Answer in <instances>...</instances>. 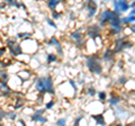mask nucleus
Returning <instances> with one entry per match:
<instances>
[{
    "label": "nucleus",
    "instance_id": "nucleus-30",
    "mask_svg": "<svg viewBox=\"0 0 135 126\" xmlns=\"http://www.w3.org/2000/svg\"><path fill=\"white\" fill-rule=\"evenodd\" d=\"M6 52V47H0V56H2Z\"/></svg>",
    "mask_w": 135,
    "mask_h": 126
},
{
    "label": "nucleus",
    "instance_id": "nucleus-39",
    "mask_svg": "<svg viewBox=\"0 0 135 126\" xmlns=\"http://www.w3.org/2000/svg\"><path fill=\"white\" fill-rule=\"evenodd\" d=\"M126 126H132V125H126Z\"/></svg>",
    "mask_w": 135,
    "mask_h": 126
},
{
    "label": "nucleus",
    "instance_id": "nucleus-16",
    "mask_svg": "<svg viewBox=\"0 0 135 126\" xmlns=\"http://www.w3.org/2000/svg\"><path fill=\"white\" fill-rule=\"evenodd\" d=\"M17 37H18L19 40H25V38L32 37V34L30 33H19V34H17Z\"/></svg>",
    "mask_w": 135,
    "mask_h": 126
},
{
    "label": "nucleus",
    "instance_id": "nucleus-12",
    "mask_svg": "<svg viewBox=\"0 0 135 126\" xmlns=\"http://www.w3.org/2000/svg\"><path fill=\"white\" fill-rule=\"evenodd\" d=\"M121 97L119 96H117L116 93H112V98H110V100H109V104L110 105H113V106H115V105H117V104H119L121 103Z\"/></svg>",
    "mask_w": 135,
    "mask_h": 126
},
{
    "label": "nucleus",
    "instance_id": "nucleus-6",
    "mask_svg": "<svg viewBox=\"0 0 135 126\" xmlns=\"http://www.w3.org/2000/svg\"><path fill=\"white\" fill-rule=\"evenodd\" d=\"M86 8L88 9V16L89 17H94L97 11V5L95 1H88L86 4Z\"/></svg>",
    "mask_w": 135,
    "mask_h": 126
},
{
    "label": "nucleus",
    "instance_id": "nucleus-24",
    "mask_svg": "<svg viewBox=\"0 0 135 126\" xmlns=\"http://www.w3.org/2000/svg\"><path fill=\"white\" fill-rule=\"evenodd\" d=\"M23 104H24V101L23 100H20V99H17V105L15 106V109H18L20 106H23Z\"/></svg>",
    "mask_w": 135,
    "mask_h": 126
},
{
    "label": "nucleus",
    "instance_id": "nucleus-17",
    "mask_svg": "<svg viewBox=\"0 0 135 126\" xmlns=\"http://www.w3.org/2000/svg\"><path fill=\"white\" fill-rule=\"evenodd\" d=\"M56 61V55L54 54H47V63H52Z\"/></svg>",
    "mask_w": 135,
    "mask_h": 126
},
{
    "label": "nucleus",
    "instance_id": "nucleus-4",
    "mask_svg": "<svg viewBox=\"0 0 135 126\" xmlns=\"http://www.w3.org/2000/svg\"><path fill=\"white\" fill-rule=\"evenodd\" d=\"M113 7H114V11L119 14V12H125L129 9V4L125 0L122 1H114L113 2Z\"/></svg>",
    "mask_w": 135,
    "mask_h": 126
},
{
    "label": "nucleus",
    "instance_id": "nucleus-1",
    "mask_svg": "<svg viewBox=\"0 0 135 126\" xmlns=\"http://www.w3.org/2000/svg\"><path fill=\"white\" fill-rule=\"evenodd\" d=\"M35 87H36V90L41 93L44 92H48L53 95L54 93V89H53V80L50 75L47 77H41L36 80L35 82Z\"/></svg>",
    "mask_w": 135,
    "mask_h": 126
},
{
    "label": "nucleus",
    "instance_id": "nucleus-21",
    "mask_svg": "<svg viewBox=\"0 0 135 126\" xmlns=\"http://www.w3.org/2000/svg\"><path fill=\"white\" fill-rule=\"evenodd\" d=\"M60 17H61V14H60V12H58V11H55V10L52 11V18L53 19H59Z\"/></svg>",
    "mask_w": 135,
    "mask_h": 126
},
{
    "label": "nucleus",
    "instance_id": "nucleus-36",
    "mask_svg": "<svg viewBox=\"0 0 135 126\" xmlns=\"http://www.w3.org/2000/svg\"><path fill=\"white\" fill-rule=\"evenodd\" d=\"M129 16H135V9H133V10L129 12Z\"/></svg>",
    "mask_w": 135,
    "mask_h": 126
},
{
    "label": "nucleus",
    "instance_id": "nucleus-25",
    "mask_svg": "<svg viewBox=\"0 0 135 126\" xmlns=\"http://www.w3.org/2000/svg\"><path fill=\"white\" fill-rule=\"evenodd\" d=\"M46 22H47V24H48V25H50V26H52V27H53V28H56V25H55L54 23H53V20H52V19L47 18V19H46Z\"/></svg>",
    "mask_w": 135,
    "mask_h": 126
},
{
    "label": "nucleus",
    "instance_id": "nucleus-5",
    "mask_svg": "<svg viewBox=\"0 0 135 126\" xmlns=\"http://www.w3.org/2000/svg\"><path fill=\"white\" fill-rule=\"evenodd\" d=\"M99 33H100V27L98 25H92V26L87 28V34L92 40H96V37H99Z\"/></svg>",
    "mask_w": 135,
    "mask_h": 126
},
{
    "label": "nucleus",
    "instance_id": "nucleus-2",
    "mask_svg": "<svg viewBox=\"0 0 135 126\" xmlns=\"http://www.w3.org/2000/svg\"><path fill=\"white\" fill-rule=\"evenodd\" d=\"M87 68L89 69V71H91L92 73L96 74H100L102 71L100 61L98 60L97 56H89V57H87Z\"/></svg>",
    "mask_w": 135,
    "mask_h": 126
},
{
    "label": "nucleus",
    "instance_id": "nucleus-18",
    "mask_svg": "<svg viewBox=\"0 0 135 126\" xmlns=\"http://www.w3.org/2000/svg\"><path fill=\"white\" fill-rule=\"evenodd\" d=\"M132 45H133V43L129 41H124L123 42V50L124 48H127V47H132Z\"/></svg>",
    "mask_w": 135,
    "mask_h": 126
},
{
    "label": "nucleus",
    "instance_id": "nucleus-13",
    "mask_svg": "<svg viewBox=\"0 0 135 126\" xmlns=\"http://www.w3.org/2000/svg\"><path fill=\"white\" fill-rule=\"evenodd\" d=\"M71 37H72L74 41H77V42H80L81 40H82V35H81V29H78L76 30V32H73L72 34H71Z\"/></svg>",
    "mask_w": 135,
    "mask_h": 126
},
{
    "label": "nucleus",
    "instance_id": "nucleus-27",
    "mask_svg": "<svg viewBox=\"0 0 135 126\" xmlns=\"http://www.w3.org/2000/svg\"><path fill=\"white\" fill-rule=\"evenodd\" d=\"M53 106H54V101H53V100H51L50 103H47V104H46V109H51Z\"/></svg>",
    "mask_w": 135,
    "mask_h": 126
},
{
    "label": "nucleus",
    "instance_id": "nucleus-10",
    "mask_svg": "<svg viewBox=\"0 0 135 126\" xmlns=\"http://www.w3.org/2000/svg\"><path fill=\"white\" fill-rule=\"evenodd\" d=\"M104 60L105 61H113V59H114V51L113 50H110V48H108V50H106V52L104 53Z\"/></svg>",
    "mask_w": 135,
    "mask_h": 126
},
{
    "label": "nucleus",
    "instance_id": "nucleus-7",
    "mask_svg": "<svg viewBox=\"0 0 135 126\" xmlns=\"http://www.w3.org/2000/svg\"><path fill=\"white\" fill-rule=\"evenodd\" d=\"M94 120H95L98 125H101V126H106V122L104 119V115L102 114H99V115H92L91 116Z\"/></svg>",
    "mask_w": 135,
    "mask_h": 126
},
{
    "label": "nucleus",
    "instance_id": "nucleus-9",
    "mask_svg": "<svg viewBox=\"0 0 135 126\" xmlns=\"http://www.w3.org/2000/svg\"><path fill=\"white\" fill-rule=\"evenodd\" d=\"M30 118H32V120H36V122H38V123H42V124L47 122V118H45V117L42 116V115H38V114H36V113H34Z\"/></svg>",
    "mask_w": 135,
    "mask_h": 126
},
{
    "label": "nucleus",
    "instance_id": "nucleus-28",
    "mask_svg": "<svg viewBox=\"0 0 135 126\" xmlns=\"http://www.w3.org/2000/svg\"><path fill=\"white\" fill-rule=\"evenodd\" d=\"M8 115H9V117H10L11 120H14V119H16V114H15V113H12V111H10V113H9Z\"/></svg>",
    "mask_w": 135,
    "mask_h": 126
},
{
    "label": "nucleus",
    "instance_id": "nucleus-33",
    "mask_svg": "<svg viewBox=\"0 0 135 126\" xmlns=\"http://www.w3.org/2000/svg\"><path fill=\"white\" fill-rule=\"evenodd\" d=\"M131 32H132V33H135V24L131 26Z\"/></svg>",
    "mask_w": 135,
    "mask_h": 126
},
{
    "label": "nucleus",
    "instance_id": "nucleus-11",
    "mask_svg": "<svg viewBox=\"0 0 135 126\" xmlns=\"http://www.w3.org/2000/svg\"><path fill=\"white\" fill-rule=\"evenodd\" d=\"M122 26V20L119 17H117V18L113 19L112 22H110V28L112 29H115V28H118V27Z\"/></svg>",
    "mask_w": 135,
    "mask_h": 126
},
{
    "label": "nucleus",
    "instance_id": "nucleus-22",
    "mask_svg": "<svg viewBox=\"0 0 135 126\" xmlns=\"http://www.w3.org/2000/svg\"><path fill=\"white\" fill-rule=\"evenodd\" d=\"M98 96H99V99L100 100H106V92L105 91H100L98 93Z\"/></svg>",
    "mask_w": 135,
    "mask_h": 126
},
{
    "label": "nucleus",
    "instance_id": "nucleus-32",
    "mask_svg": "<svg viewBox=\"0 0 135 126\" xmlns=\"http://www.w3.org/2000/svg\"><path fill=\"white\" fill-rule=\"evenodd\" d=\"M2 117H5V111L2 110L1 108H0V119L2 118Z\"/></svg>",
    "mask_w": 135,
    "mask_h": 126
},
{
    "label": "nucleus",
    "instance_id": "nucleus-3",
    "mask_svg": "<svg viewBox=\"0 0 135 126\" xmlns=\"http://www.w3.org/2000/svg\"><path fill=\"white\" fill-rule=\"evenodd\" d=\"M117 17H119L117 12H115L114 10H109V9H107V10H104L100 14V22L102 23H108V22H112L113 19L117 18Z\"/></svg>",
    "mask_w": 135,
    "mask_h": 126
},
{
    "label": "nucleus",
    "instance_id": "nucleus-20",
    "mask_svg": "<svg viewBox=\"0 0 135 126\" xmlns=\"http://www.w3.org/2000/svg\"><path fill=\"white\" fill-rule=\"evenodd\" d=\"M7 4L8 5H11V6H15V7H17V8L20 7V4H18L17 1H14V0H8Z\"/></svg>",
    "mask_w": 135,
    "mask_h": 126
},
{
    "label": "nucleus",
    "instance_id": "nucleus-29",
    "mask_svg": "<svg viewBox=\"0 0 135 126\" xmlns=\"http://www.w3.org/2000/svg\"><path fill=\"white\" fill-rule=\"evenodd\" d=\"M81 118H82V117H81V116H79V117H78V118H77V120L74 122V125H73V126H79V123H80Z\"/></svg>",
    "mask_w": 135,
    "mask_h": 126
},
{
    "label": "nucleus",
    "instance_id": "nucleus-14",
    "mask_svg": "<svg viewBox=\"0 0 135 126\" xmlns=\"http://www.w3.org/2000/svg\"><path fill=\"white\" fill-rule=\"evenodd\" d=\"M122 24H131V23L135 22V16H129L128 15L127 17H124V18H121Z\"/></svg>",
    "mask_w": 135,
    "mask_h": 126
},
{
    "label": "nucleus",
    "instance_id": "nucleus-35",
    "mask_svg": "<svg viewBox=\"0 0 135 126\" xmlns=\"http://www.w3.org/2000/svg\"><path fill=\"white\" fill-rule=\"evenodd\" d=\"M129 8H133V9H135V1H134V2H132V4L129 5Z\"/></svg>",
    "mask_w": 135,
    "mask_h": 126
},
{
    "label": "nucleus",
    "instance_id": "nucleus-26",
    "mask_svg": "<svg viewBox=\"0 0 135 126\" xmlns=\"http://www.w3.org/2000/svg\"><path fill=\"white\" fill-rule=\"evenodd\" d=\"M0 77L4 79L5 81H7V79H8V74L6 73V72H0Z\"/></svg>",
    "mask_w": 135,
    "mask_h": 126
},
{
    "label": "nucleus",
    "instance_id": "nucleus-8",
    "mask_svg": "<svg viewBox=\"0 0 135 126\" xmlns=\"http://www.w3.org/2000/svg\"><path fill=\"white\" fill-rule=\"evenodd\" d=\"M9 48H10V53L14 56H17V55H19V54L22 53V47H20L18 44L11 45V46H9Z\"/></svg>",
    "mask_w": 135,
    "mask_h": 126
},
{
    "label": "nucleus",
    "instance_id": "nucleus-19",
    "mask_svg": "<svg viewBox=\"0 0 135 126\" xmlns=\"http://www.w3.org/2000/svg\"><path fill=\"white\" fill-rule=\"evenodd\" d=\"M65 124H66L65 118H60L58 122H56V125L58 126H65Z\"/></svg>",
    "mask_w": 135,
    "mask_h": 126
},
{
    "label": "nucleus",
    "instance_id": "nucleus-34",
    "mask_svg": "<svg viewBox=\"0 0 135 126\" xmlns=\"http://www.w3.org/2000/svg\"><path fill=\"white\" fill-rule=\"evenodd\" d=\"M70 85L72 86L73 88H74V89H76V88H77V87H76V83H74V81H72V80H71V81H70Z\"/></svg>",
    "mask_w": 135,
    "mask_h": 126
},
{
    "label": "nucleus",
    "instance_id": "nucleus-15",
    "mask_svg": "<svg viewBox=\"0 0 135 126\" xmlns=\"http://www.w3.org/2000/svg\"><path fill=\"white\" fill-rule=\"evenodd\" d=\"M59 5H60V1H58V0H51V1H48V2H47L48 8H51L52 11L54 10L55 7H56V6H59Z\"/></svg>",
    "mask_w": 135,
    "mask_h": 126
},
{
    "label": "nucleus",
    "instance_id": "nucleus-23",
    "mask_svg": "<svg viewBox=\"0 0 135 126\" xmlns=\"http://www.w3.org/2000/svg\"><path fill=\"white\" fill-rule=\"evenodd\" d=\"M87 93L89 95V96H95L96 95V89H94V88H89V89L87 90Z\"/></svg>",
    "mask_w": 135,
    "mask_h": 126
},
{
    "label": "nucleus",
    "instance_id": "nucleus-31",
    "mask_svg": "<svg viewBox=\"0 0 135 126\" xmlns=\"http://www.w3.org/2000/svg\"><path fill=\"white\" fill-rule=\"evenodd\" d=\"M126 80H127V79H126V78H124V77H123V78H121V79H119V83H121V85H124V83H125V81H126Z\"/></svg>",
    "mask_w": 135,
    "mask_h": 126
},
{
    "label": "nucleus",
    "instance_id": "nucleus-38",
    "mask_svg": "<svg viewBox=\"0 0 135 126\" xmlns=\"http://www.w3.org/2000/svg\"><path fill=\"white\" fill-rule=\"evenodd\" d=\"M5 6H6V4H5V2H2V4H0V9H1V8H4Z\"/></svg>",
    "mask_w": 135,
    "mask_h": 126
},
{
    "label": "nucleus",
    "instance_id": "nucleus-37",
    "mask_svg": "<svg viewBox=\"0 0 135 126\" xmlns=\"http://www.w3.org/2000/svg\"><path fill=\"white\" fill-rule=\"evenodd\" d=\"M19 123H20V124H22L23 126H26V124H25V122H24V120H23V119H20V120H19Z\"/></svg>",
    "mask_w": 135,
    "mask_h": 126
}]
</instances>
